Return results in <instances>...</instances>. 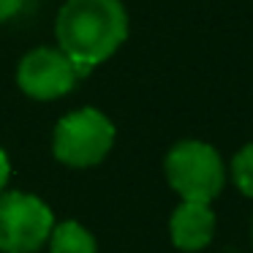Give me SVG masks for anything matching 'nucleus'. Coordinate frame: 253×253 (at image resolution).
<instances>
[{"label":"nucleus","mask_w":253,"mask_h":253,"mask_svg":"<svg viewBox=\"0 0 253 253\" xmlns=\"http://www.w3.org/2000/svg\"><path fill=\"white\" fill-rule=\"evenodd\" d=\"M55 39L79 77H87L126 44L128 11L123 0H66L55 19Z\"/></svg>","instance_id":"f257e3e1"},{"label":"nucleus","mask_w":253,"mask_h":253,"mask_svg":"<svg viewBox=\"0 0 253 253\" xmlns=\"http://www.w3.org/2000/svg\"><path fill=\"white\" fill-rule=\"evenodd\" d=\"M164 177L180 202L212 204L226 188L229 166L210 142L180 139L164 155Z\"/></svg>","instance_id":"f03ea898"},{"label":"nucleus","mask_w":253,"mask_h":253,"mask_svg":"<svg viewBox=\"0 0 253 253\" xmlns=\"http://www.w3.org/2000/svg\"><path fill=\"white\" fill-rule=\"evenodd\" d=\"M115 139V123L95 106H82L57 120L52 131V155L63 166L90 169V166H98L112 153Z\"/></svg>","instance_id":"7ed1b4c3"},{"label":"nucleus","mask_w":253,"mask_h":253,"mask_svg":"<svg viewBox=\"0 0 253 253\" xmlns=\"http://www.w3.org/2000/svg\"><path fill=\"white\" fill-rule=\"evenodd\" d=\"M55 212L36 193H0V253H39L55 229Z\"/></svg>","instance_id":"20e7f679"},{"label":"nucleus","mask_w":253,"mask_h":253,"mask_svg":"<svg viewBox=\"0 0 253 253\" xmlns=\"http://www.w3.org/2000/svg\"><path fill=\"white\" fill-rule=\"evenodd\" d=\"M74 63L57 46H36L19 60L17 84L33 101H55L68 95L79 82Z\"/></svg>","instance_id":"39448f33"},{"label":"nucleus","mask_w":253,"mask_h":253,"mask_svg":"<svg viewBox=\"0 0 253 253\" xmlns=\"http://www.w3.org/2000/svg\"><path fill=\"white\" fill-rule=\"evenodd\" d=\"M218 231L212 204L204 202H180L169 215V240L182 253H199L210 248Z\"/></svg>","instance_id":"423d86ee"},{"label":"nucleus","mask_w":253,"mask_h":253,"mask_svg":"<svg viewBox=\"0 0 253 253\" xmlns=\"http://www.w3.org/2000/svg\"><path fill=\"white\" fill-rule=\"evenodd\" d=\"M46 248L49 253H98V240L79 220H60L52 229Z\"/></svg>","instance_id":"0eeeda50"},{"label":"nucleus","mask_w":253,"mask_h":253,"mask_svg":"<svg viewBox=\"0 0 253 253\" xmlns=\"http://www.w3.org/2000/svg\"><path fill=\"white\" fill-rule=\"evenodd\" d=\"M229 180L245 199L253 202V142L242 144L229 164Z\"/></svg>","instance_id":"6e6552de"},{"label":"nucleus","mask_w":253,"mask_h":253,"mask_svg":"<svg viewBox=\"0 0 253 253\" xmlns=\"http://www.w3.org/2000/svg\"><path fill=\"white\" fill-rule=\"evenodd\" d=\"M25 8V0H0V22H8Z\"/></svg>","instance_id":"1a4fd4ad"},{"label":"nucleus","mask_w":253,"mask_h":253,"mask_svg":"<svg viewBox=\"0 0 253 253\" xmlns=\"http://www.w3.org/2000/svg\"><path fill=\"white\" fill-rule=\"evenodd\" d=\"M8 180H11V161H8V153L0 147V193L8 188Z\"/></svg>","instance_id":"9d476101"},{"label":"nucleus","mask_w":253,"mask_h":253,"mask_svg":"<svg viewBox=\"0 0 253 253\" xmlns=\"http://www.w3.org/2000/svg\"><path fill=\"white\" fill-rule=\"evenodd\" d=\"M251 240H253V218H251Z\"/></svg>","instance_id":"9b49d317"}]
</instances>
